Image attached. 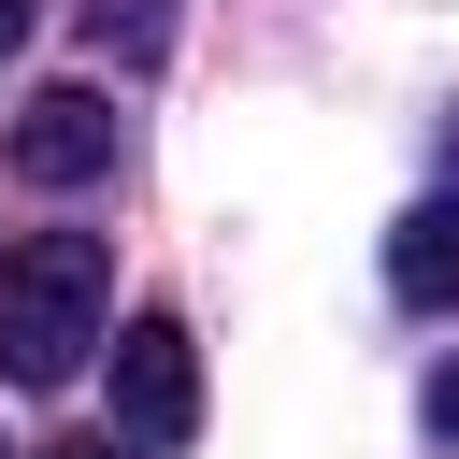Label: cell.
<instances>
[{"instance_id":"1","label":"cell","mask_w":459,"mask_h":459,"mask_svg":"<svg viewBox=\"0 0 459 459\" xmlns=\"http://www.w3.org/2000/svg\"><path fill=\"white\" fill-rule=\"evenodd\" d=\"M100 301H115L100 230H29V244L0 258V373H14V387H72L86 344H100Z\"/></svg>"},{"instance_id":"2","label":"cell","mask_w":459,"mask_h":459,"mask_svg":"<svg viewBox=\"0 0 459 459\" xmlns=\"http://www.w3.org/2000/svg\"><path fill=\"white\" fill-rule=\"evenodd\" d=\"M115 430L129 445H186L201 430V344H186V316H129L115 330Z\"/></svg>"},{"instance_id":"3","label":"cell","mask_w":459,"mask_h":459,"mask_svg":"<svg viewBox=\"0 0 459 459\" xmlns=\"http://www.w3.org/2000/svg\"><path fill=\"white\" fill-rule=\"evenodd\" d=\"M14 172H29V186H100V172H115V100H100V86H43V100L14 115Z\"/></svg>"},{"instance_id":"8","label":"cell","mask_w":459,"mask_h":459,"mask_svg":"<svg viewBox=\"0 0 459 459\" xmlns=\"http://www.w3.org/2000/svg\"><path fill=\"white\" fill-rule=\"evenodd\" d=\"M43 459H129V445H115V430H72V445H43Z\"/></svg>"},{"instance_id":"5","label":"cell","mask_w":459,"mask_h":459,"mask_svg":"<svg viewBox=\"0 0 459 459\" xmlns=\"http://www.w3.org/2000/svg\"><path fill=\"white\" fill-rule=\"evenodd\" d=\"M86 29H100L115 57H158V43H172V14H158V0H86Z\"/></svg>"},{"instance_id":"6","label":"cell","mask_w":459,"mask_h":459,"mask_svg":"<svg viewBox=\"0 0 459 459\" xmlns=\"http://www.w3.org/2000/svg\"><path fill=\"white\" fill-rule=\"evenodd\" d=\"M430 430H459V359H445V373H430Z\"/></svg>"},{"instance_id":"7","label":"cell","mask_w":459,"mask_h":459,"mask_svg":"<svg viewBox=\"0 0 459 459\" xmlns=\"http://www.w3.org/2000/svg\"><path fill=\"white\" fill-rule=\"evenodd\" d=\"M14 57H29V0H0V72H14Z\"/></svg>"},{"instance_id":"4","label":"cell","mask_w":459,"mask_h":459,"mask_svg":"<svg viewBox=\"0 0 459 459\" xmlns=\"http://www.w3.org/2000/svg\"><path fill=\"white\" fill-rule=\"evenodd\" d=\"M387 287H402L416 316H445V301H459V201H416V215L387 230Z\"/></svg>"}]
</instances>
